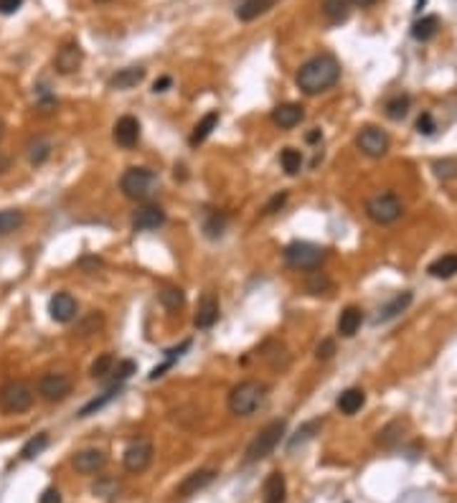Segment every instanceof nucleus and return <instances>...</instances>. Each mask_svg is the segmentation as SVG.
<instances>
[{"label": "nucleus", "instance_id": "1", "mask_svg": "<svg viewBox=\"0 0 457 503\" xmlns=\"http://www.w3.org/2000/svg\"><path fill=\"white\" fill-rule=\"evenodd\" d=\"M341 79V64L333 54H318V56L307 59L305 64L297 69V87L305 94H323L330 87H336Z\"/></svg>", "mask_w": 457, "mask_h": 503}, {"label": "nucleus", "instance_id": "2", "mask_svg": "<svg viewBox=\"0 0 457 503\" xmlns=\"http://www.w3.org/2000/svg\"><path fill=\"white\" fill-rule=\"evenodd\" d=\"M120 191L130 201L148 203L160 191V178H158V173H153L150 168H128L120 178Z\"/></svg>", "mask_w": 457, "mask_h": 503}, {"label": "nucleus", "instance_id": "3", "mask_svg": "<svg viewBox=\"0 0 457 503\" xmlns=\"http://www.w3.org/2000/svg\"><path fill=\"white\" fill-rule=\"evenodd\" d=\"M267 400V384L257 382V379H247L239 382L237 387L229 392V412L237 417H252Z\"/></svg>", "mask_w": 457, "mask_h": 503}, {"label": "nucleus", "instance_id": "4", "mask_svg": "<svg viewBox=\"0 0 457 503\" xmlns=\"http://www.w3.org/2000/svg\"><path fill=\"white\" fill-rule=\"evenodd\" d=\"M284 432H287V420H272L269 425H265V427L255 435V440L249 442L244 463H260V460L272 455V450L279 445V440L284 437Z\"/></svg>", "mask_w": 457, "mask_h": 503}, {"label": "nucleus", "instance_id": "5", "mask_svg": "<svg viewBox=\"0 0 457 503\" xmlns=\"http://www.w3.org/2000/svg\"><path fill=\"white\" fill-rule=\"evenodd\" d=\"M282 255H284L287 267H292V270L315 272L323 267L328 252H325L323 247H318V244H310V242H289Z\"/></svg>", "mask_w": 457, "mask_h": 503}, {"label": "nucleus", "instance_id": "6", "mask_svg": "<svg viewBox=\"0 0 457 503\" xmlns=\"http://www.w3.org/2000/svg\"><path fill=\"white\" fill-rule=\"evenodd\" d=\"M401 214H404V206L396 193H376L366 201V216L374 224H394Z\"/></svg>", "mask_w": 457, "mask_h": 503}, {"label": "nucleus", "instance_id": "7", "mask_svg": "<svg viewBox=\"0 0 457 503\" xmlns=\"http://www.w3.org/2000/svg\"><path fill=\"white\" fill-rule=\"evenodd\" d=\"M34 405V389L26 382H8L0 387V412L3 415H21Z\"/></svg>", "mask_w": 457, "mask_h": 503}, {"label": "nucleus", "instance_id": "8", "mask_svg": "<svg viewBox=\"0 0 457 503\" xmlns=\"http://www.w3.org/2000/svg\"><path fill=\"white\" fill-rule=\"evenodd\" d=\"M36 389H38L41 400L53 405V402H64L71 394V389H74V384H71V379L66 374H43L38 379V384H36Z\"/></svg>", "mask_w": 457, "mask_h": 503}, {"label": "nucleus", "instance_id": "9", "mask_svg": "<svg viewBox=\"0 0 457 503\" xmlns=\"http://www.w3.org/2000/svg\"><path fill=\"white\" fill-rule=\"evenodd\" d=\"M122 463L130 473H143V470L150 468L153 463V445L148 440H135L125 447V455H122Z\"/></svg>", "mask_w": 457, "mask_h": 503}, {"label": "nucleus", "instance_id": "10", "mask_svg": "<svg viewBox=\"0 0 457 503\" xmlns=\"http://www.w3.org/2000/svg\"><path fill=\"white\" fill-rule=\"evenodd\" d=\"M356 145H359V151L369 158H381L386 156L389 151V138L384 130L379 128H364L356 138Z\"/></svg>", "mask_w": 457, "mask_h": 503}, {"label": "nucleus", "instance_id": "11", "mask_svg": "<svg viewBox=\"0 0 457 503\" xmlns=\"http://www.w3.org/2000/svg\"><path fill=\"white\" fill-rule=\"evenodd\" d=\"M81 64H84V51H81V46L79 44H74V41L64 44V46L56 51V56H53V69L64 76L79 71Z\"/></svg>", "mask_w": 457, "mask_h": 503}, {"label": "nucleus", "instance_id": "12", "mask_svg": "<svg viewBox=\"0 0 457 503\" xmlns=\"http://www.w3.org/2000/svg\"><path fill=\"white\" fill-rule=\"evenodd\" d=\"M165 224V211L158 203H143L133 214V226L138 232H153Z\"/></svg>", "mask_w": 457, "mask_h": 503}, {"label": "nucleus", "instance_id": "13", "mask_svg": "<svg viewBox=\"0 0 457 503\" xmlns=\"http://www.w3.org/2000/svg\"><path fill=\"white\" fill-rule=\"evenodd\" d=\"M216 478V470L214 468H203V470H193L191 475H185L180 480V486L175 488V496L178 498H191L196 496L198 491H203L206 486H211Z\"/></svg>", "mask_w": 457, "mask_h": 503}, {"label": "nucleus", "instance_id": "14", "mask_svg": "<svg viewBox=\"0 0 457 503\" xmlns=\"http://www.w3.org/2000/svg\"><path fill=\"white\" fill-rule=\"evenodd\" d=\"M76 310H79V305L69 293H56L48 300V313H51V320H56V323H71L76 318Z\"/></svg>", "mask_w": 457, "mask_h": 503}, {"label": "nucleus", "instance_id": "15", "mask_svg": "<svg viewBox=\"0 0 457 503\" xmlns=\"http://www.w3.org/2000/svg\"><path fill=\"white\" fill-rule=\"evenodd\" d=\"M219 320V300H216L214 293H203L201 300L196 305V315H193V325L201 330L211 328V325Z\"/></svg>", "mask_w": 457, "mask_h": 503}, {"label": "nucleus", "instance_id": "16", "mask_svg": "<svg viewBox=\"0 0 457 503\" xmlns=\"http://www.w3.org/2000/svg\"><path fill=\"white\" fill-rule=\"evenodd\" d=\"M112 138L120 148H135L140 140V122L133 115H125L115 122V130H112Z\"/></svg>", "mask_w": 457, "mask_h": 503}, {"label": "nucleus", "instance_id": "17", "mask_svg": "<svg viewBox=\"0 0 457 503\" xmlns=\"http://www.w3.org/2000/svg\"><path fill=\"white\" fill-rule=\"evenodd\" d=\"M302 117H305V112H302L300 104L295 102H284V104H277L272 110V122L277 125L279 130H292L297 128L302 122Z\"/></svg>", "mask_w": 457, "mask_h": 503}, {"label": "nucleus", "instance_id": "18", "mask_svg": "<svg viewBox=\"0 0 457 503\" xmlns=\"http://www.w3.org/2000/svg\"><path fill=\"white\" fill-rule=\"evenodd\" d=\"M74 468L79 470V473L84 475H92V473H99V470L107 465V455L102 450H94V447H89V450H81L74 455Z\"/></svg>", "mask_w": 457, "mask_h": 503}, {"label": "nucleus", "instance_id": "19", "mask_svg": "<svg viewBox=\"0 0 457 503\" xmlns=\"http://www.w3.org/2000/svg\"><path fill=\"white\" fill-rule=\"evenodd\" d=\"M287 501V483L279 470H272L265 480V501L262 503H284Z\"/></svg>", "mask_w": 457, "mask_h": 503}, {"label": "nucleus", "instance_id": "20", "mask_svg": "<svg viewBox=\"0 0 457 503\" xmlns=\"http://www.w3.org/2000/svg\"><path fill=\"white\" fill-rule=\"evenodd\" d=\"M143 79H145V69H143V66H128V69H120L117 74H112L110 89L125 92V89L138 87V84H140Z\"/></svg>", "mask_w": 457, "mask_h": 503}, {"label": "nucleus", "instance_id": "21", "mask_svg": "<svg viewBox=\"0 0 457 503\" xmlns=\"http://www.w3.org/2000/svg\"><path fill=\"white\" fill-rule=\"evenodd\" d=\"M411 300H414V295H411L409 290H404V293H399V295H394L391 300L386 303V305L379 310V315H376V323H386V320H391V318H396L399 313H404L406 308L411 305Z\"/></svg>", "mask_w": 457, "mask_h": 503}, {"label": "nucleus", "instance_id": "22", "mask_svg": "<svg viewBox=\"0 0 457 503\" xmlns=\"http://www.w3.org/2000/svg\"><path fill=\"white\" fill-rule=\"evenodd\" d=\"M219 112H206V115L201 117V120H198V125L196 128H193V135H191V140H188V143H191V148H198V145L201 143H206V140L211 138V133H214L216 128H219Z\"/></svg>", "mask_w": 457, "mask_h": 503}, {"label": "nucleus", "instance_id": "23", "mask_svg": "<svg viewBox=\"0 0 457 503\" xmlns=\"http://www.w3.org/2000/svg\"><path fill=\"white\" fill-rule=\"evenodd\" d=\"M361 323H364V313H361V308L348 305L346 310L341 313V318H338V333H341L343 338H353V335L359 333Z\"/></svg>", "mask_w": 457, "mask_h": 503}, {"label": "nucleus", "instance_id": "24", "mask_svg": "<svg viewBox=\"0 0 457 503\" xmlns=\"http://www.w3.org/2000/svg\"><path fill=\"white\" fill-rule=\"evenodd\" d=\"M323 16L333 26L343 24L351 16V3L348 0H323Z\"/></svg>", "mask_w": 457, "mask_h": 503}, {"label": "nucleus", "instance_id": "25", "mask_svg": "<svg viewBox=\"0 0 457 503\" xmlns=\"http://www.w3.org/2000/svg\"><path fill=\"white\" fill-rule=\"evenodd\" d=\"M277 0H244L242 6L237 8V18L239 21H255V18H260L262 13H267L269 8L274 6Z\"/></svg>", "mask_w": 457, "mask_h": 503}, {"label": "nucleus", "instance_id": "26", "mask_svg": "<svg viewBox=\"0 0 457 503\" xmlns=\"http://www.w3.org/2000/svg\"><path fill=\"white\" fill-rule=\"evenodd\" d=\"M336 405L343 415H356V412H361V407L366 405V394L361 392V389H346V392L338 397Z\"/></svg>", "mask_w": 457, "mask_h": 503}, {"label": "nucleus", "instance_id": "27", "mask_svg": "<svg viewBox=\"0 0 457 503\" xmlns=\"http://www.w3.org/2000/svg\"><path fill=\"white\" fill-rule=\"evenodd\" d=\"M120 392H122V387H107L105 394H99V397H94L92 402H87V405L81 407V410H79V417H92V415H97V412H99V410H105V407L110 405L112 400H117V397H120Z\"/></svg>", "mask_w": 457, "mask_h": 503}, {"label": "nucleus", "instance_id": "28", "mask_svg": "<svg viewBox=\"0 0 457 503\" xmlns=\"http://www.w3.org/2000/svg\"><path fill=\"white\" fill-rule=\"evenodd\" d=\"M437 31H440V18L437 16H427V18H419V21H414V26H411V36L417 41H432L434 36H437Z\"/></svg>", "mask_w": 457, "mask_h": 503}, {"label": "nucleus", "instance_id": "29", "mask_svg": "<svg viewBox=\"0 0 457 503\" xmlns=\"http://www.w3.org/2000/svg\"><path fill=\"white\" fill-rule=\"evenodd\" d=\"M429 275L437 280H450L457 275V255H445L440 257V260H434L432 265H429Z\"/></svg>", "mask_w": 457, "mask_h": 503}, {"label": "nucleus", "instance_id": "30", "mask_svg": "<svg viewBox=\"0 0 457 503\" xmlns=\"http://www.w3.org/2000/svg\"><path fill=\"white\" fill-rule=\"evenodd\" d=\"M158 300H160V305L165 308V310H180V308L185 305V295L183 290L175 288V285H165V288L158 293Z\"/></svg>", "mask_w": 457, "mask_h": 503}, {"label": "nucleus", "instance_id": "31", "mask_svg": "<svg viewBox=\"0 0 457 503\" xmlns=\"http://www.w3.org/2000/svg\"><path fill=\"white\" fill-rule=\"evenodd\" d=\"M24 221H26L24 211H18V208H3V211H0V237L18 232V229L24 226Z\"/></svg>", "mask_w": 457, "mask_h": 503}, {"label": "nucleus", "instance_id": "32", "mask_svg": "<svg viewBox=\"0 0 457 503\" xmlns=\"http://www.w3.org/2000/svg\"><path fill=\"white\" fill-rule=\"evenodd\" d=\"M188 348H191V341H183V343H180V346L168 348V351H165V361H163L160 366H155V369L150 371V376H148V379H150V382H155V379H160V376L165 374V371H168L170 366H173L175 361H178L180 356H183V351H188Z\"/></svg>", "mask_w": 457, "mask_h": 503}, {"label": "nucleus", "instance_id": "33", "mask_svg": "<svg viewBox=\"0 0 457 503\" xmlns=\"http://www.w3.org/2000/svg\"><path fill=\"white\" fill-rule=\"evenodd\" d=\"M26 153H29L31 166H43V163L48 161V156H51V143H48L46 138H36V140H31L29 143Z\"/></svg>", "mask_w": 457, "mask_h": 503}, {"label": "nucleus", "instance_id": "34", "mask_svg": "<svg viewBox=\"0 0 457 503\" xmlns=\"http://www.w3.org/2000/svg\"><path fill=\"white\" fill-rule=\"evenodd\" d=\"M135 371H138V366H135V361H120V364L117 366H112V371L110 374H107V387H122V384L128 382L130 376L135 374Z\"/></svg>", "mask_w": 457, "mask_h": 503}, {"label": "nucleus", "instance_id": "35", "mask_svg": "<svg viewBox=\"0 0 457 503\" xmlns=\"http://www.w3.org/2000/svg\"><path fill=\"white\" fill-rule=\"evenodd\" d=\"M320 425H323V422H320V420H313V422H305V425H302V427L297 430V432L292 435V437H289L287 450H289V452H295L297 447L305 445L307 440H313V437H315V432H318V430H320Z\"/></svg>", "mask_w": 457, "mask_h": 503}, {"label": "nucleus", "instance_id": "36", "mask_svg": "<svg viewBox=\"0 0 457 503\" xmlns=\"http://www.w3.org/2000/svg\"><path fill=\"white\" fill-rule=\"evenodd\" d=\"M305 290L310 295H328L330 290H333V280L325 275V272H310V278L305 280Z\"/></svg>", "mask_w": 457, "mask_h": 503}, {"label": "nucleus", "instance_id": "37", "mask_svg": "<svg viewBox=\"0 0 457 503\" xmlns=\"http://www.w3.org/2000/svg\"><path fill=\"white\" fill-rule=\"evenodd\" d=\"M279 163H282L287 176H297L302 171V153L295 151V148H284V151L279 153Z\"/></svg>", "mask_w": 457, "mask_h": 503}, {"label": "nucleus", "instance_id": "38", "mask_svg": "<svg viewBox=\"0 0 457 503\" xmlns=\"http://www.w3.org/2000/svg\"><path fill=\"white\" fill-rule=\"evenodd\" d=\"M46 447H48V435L41 432V435H36V437H31L29 442H26L24 450H21V457H24V460H34V457H38L41 452L46 450Z\"/></svg>", "mask_w": 457, "mask_h": 503}, {"label": "nucleus", "instance_id": "39", "mask_svg": "<svg viewBox=\"0 0 457 503\" xmlns=\"http://www.w3.org/2000/svg\"><path fill=\"white\" fill-rule=\"evenodd\" d=\"M409 104H411V99L406 97H394V99H389L386 102V117L389 120H404L406 117V112H409Z\"/></svg>", "mask_w": 457, "mask_h": 503}, {"label": "nucleus", "instance_id": "40", "mask_svg": "<svg viewBox=\"0 0 457 503\" xmlns=\"http://www.w3.org/2000/svg\"><path fill=\"white\" fill-rule=\"evenodd\" d=\"M112 366H115V356H112V353H102V356L92 364V371H89V374H92V379H97V382H105L107 374L112 371Z\"/></svg>", "mask_w": 457, "mask_h": 503}, {"label": "nucleus", "instance_id": "41", "mask_svg": "<svg viewBox=\"0 0 457 503\" xmlns=\"http://www.w3.org/2000/svg\"><path fill=\"white\" fill-rule=\"evenodd\" d=\"M102 323H105V318H102L99 313H92L87 320H81V323L76 325V335H92V333H97V330L102 328Z\"/></svg>", "mask_w": 457, "mask_h": 503}, {"label": "nucleus", "instance_id": "42", "mask_svg": "<svg viewBox=\"0 0 457 503\" xmlns=\"http://www.w3.org/2000/svg\"><path fill=\"white\" fill-rule=\"evenodd\" d=\"M434 173H437V178L442 181H450L457 176V161H452V158H445V161H437L434 163Z\"/></svg>", "mask_w": 457, "mask_h": 503}, {"label": "nucleus", "instance_id": "43", "mask_svg": "<svg viewBox=\"0 0 457 503\" xmlns=\"http://www.w3.org/2000/svg\"><path fill=\"white\" fill-rule=\"evenodd\" d=\"M224 224H226V219L221 214H209L203 229H206V234H209L211 239H216V237H221V232H224Z\"/></svg>", "mask_w": 457, "mask_h": 503}, {"label": "nucleus", "instance_id": "44", "mask_svg": "<svg viewBox=\"0 0 457 503\" xmlns=\"http://www.w3.org/2000/svg\"><path fill=\"white\" fill-rule=\"evenodd\" d=\"M287 203V191H279V193H274L269 201H267V206H265V214H277L279 208Z\"/></svg>", "mask_w": 457, "mask_h": 503}, {"label": "nucleus", "instance_id": "45", "mask_svg": "<svg viewBox=\"0 0 457 503\" xmlns=\"http://www.w3.org/2000/svg\"><path fill=\"white\" fill-rule=\"evenodd\" d=\"M333 353H336V343L330 341V338H325V341L318 343V348H315V356H318V361H328L333 359Z\"/></svg>", "mask_w": 457, "mask_h": 503}, {"label": "nucleus", "instance_id": "46", "mask_svg": "<svg viewBox=\"0 0 457 503\" xmlns=\"http://www.w3.org/2000/svg\"><path fill=\"white\" fill-rule=\"evenodd\" d=\"M434 130H437V125H434L432 115H429V112H422V115H419V120H417V133L432 135Z\"/></svg>", "mask_w": 457, "mask_h": 503}, {"label": "nucleus", "instance_id": "47", "mask_svg": "<svg viewBox=\"0 0 457 503\" xmlns=\"http://www.w3.org/2000/svg\"><path fill=\"white\" fill-rule=\"evenodd\" d=\"M21 6L24 0H0V16H13Z\"/></svg>", "mask_w": 457, "mask_h": 503}, {"label": "nucleus", "instance_id": "48", "mask_svg": "<svg viewBox=\"0 0 457 503\" xmlns=\"http://www.w3.org/2000/svg\"><path fill=\"white\" fill-rule=\"evenodd\" d=\"M41 503H61V493L56 488H46L43 496H41Z\"/></svg>", "mask_w": 457, "mask_h": 503}, {"label": "nucleus", "instance_id": "49", "mask_svg": "<svg viewBox=\"0 0 457 503\" xmlns=\"http://www.w3.org/2000/svg\"><path fill=\"white\" fill-rule=\"evenodd\" d=\"M173 84V79L170 76H160V79H155V84H153V92H168V87Z\"/></svg>", "mask_w": 457, "mask_h": 503}, {"label": "nucleus", "instance_id": "50", "mask_svg": "<svg viewBox=\"0 0 457 503\" xmlns=\"http://www.w3.org/2000/svg\"><path fill=\"white\" fill-rule=\"evenodd\" d=\"M79 267H102V260H97V257H84V260L79 262Z\"/></svg>", "mask_w": 457, "mask_h": 503}, {"label": "nucleus", "instance_id": "51", "mask_svg": "<svg viewBox=\"0 0 457 503\" xmlns=\"http://www.w3.org/2000/svg\"><path fill=\"white\" fill-rule=\"evenodd\" d=\"M348 3H351V6H356V8H371L374 3H376V0H348Z\"/></svg>", "mask_w": 457, "mask_h": 503}, {"label": "nucleus", "instance_id": "52", "mask_svg": "<svg viewBox=\"0 0 457 503\" xmlns=\"http://www.w3.org/2000/svg\"><path fill=\"white\" fill-rule=\"evenodd\" d=\"M320 138H323V133H320L318 128H315L313 133H307V135H305V140H307V143H318Z\"/></svg>", "mask_w": 457, "mask_h": 503}, {"label": "nucleus", "instance_id": "53", "mask_svg": "<svg viewBox=\"0 0 457 503\" xmlns=\"http://www.w3.org/2000/svg\"><path fill=\"white\" fill-rule=\"evenodd\" d=\"M8 168H11V161H8V158H0V173H6Z\"/></svg>", "mask_w": 457, "mask_h": 503}, {"label": "nucleus", "instance_id": "54", "mask_svg": "<svg viewBox=\"0 0 457 503\" xmlns=\"http://www.w3.org/2000/svg\"><path fill=\"white\" fill-rule=\"evenodd\" d=\"M0 140H3V122H0Z\"/></svg>", "mask_w": 457, "mask_h": 503}, {"label": "nucleus", "instance_id": "55", "mask_svg": "<svg viewBox=\"0 0 457 503\" xmlns=\"http://www.w3.org/2000/svg\"><path fill=\"white\" fill-rule=\"evenodd\" d=\"M94 3H110V0H94Z\"/></svg>", "mask_w": 457, "mask_h": 503}]
</instances>
